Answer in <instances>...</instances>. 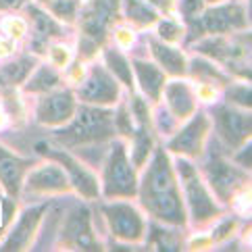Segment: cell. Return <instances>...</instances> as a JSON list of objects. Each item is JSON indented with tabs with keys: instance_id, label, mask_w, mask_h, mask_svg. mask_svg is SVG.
<instances>
[{
	"instance_id": "7c38bea8",
	"label": "cell",
	"mask_w": 252,
	"mask_h": 252,
	"mask_svg": "<svg viewBox=\"0 0 252 252\" xmlns=\"http://www.w3.org/2000/svg\"><path fill=\"white\" fill-rule=\"evenodd\" d=\"M113 13V0H94L92 6L88 8V13L84 15V30L92 38H102V33L106 30V23L111 19Z\"/></svg>"
},
{
	"instance_id": "ba28073f",
	"label": "cell",
	"mask_w": 252,
	"mask_h": 252,
	"mask_svg": "<svg viewBox=\"0 0 252 252\" xmlns=\"http://www.w3.org/2000/svg\"><path fill=\"white\" fill-rule=\"evenodd\" d=\"M244 11L238 4L217 6L204 15V28L211 33H225L233 28H244Z\"/></svg>"
},
{
	"instance_id": "52a82bcc",
	"label": "cell",
	"mask_w": 252,
	"mask_h": 252,
	"mask_svg": "<svg viewBox=\"0 0 252 252\" xmlns=\"http://www.w3.org/2000/svg\"><path fill=\"white\" fill-rule=\"evenodd\" d=\"M219 121V131L221 136L227 140L229 146H238L250 136V117L244 113L231 111V109H221L217 115Z\"/></svg>"
},
{
	"instance_id": "d590c367",
	"label": "cell",
	"mask_w": 252,
	"mask_h": 252,
	"mask_svg": "<svg viewBox=\"0 0 252 252\" xmlns=\"http://www.w3.org/2000/svg\"><path fill=\"white\" fill-rule=\"evenodd\" d=\"M4 123H6V117H4V113H2V111H0V127H2Z\"/></svg>"
},
{
	"instance_id": "d6a6232c",
	"label": "cell",
	"mask_w": 252,
	"mask_h": 252,
	"mask_svg": "<svg viewBox=\"0 0 252 252\" xmlns=\"http://www.w3.org/2000/svg\"><path fill=\"white\" fill-rule=\"evenodd\" d=\"M15 44L11 38H0V57H8L13 52Z\"/></svg>"
},
{
	"instance_id": "cb8c5ba5",
	"label": "cell",
	"mask_w": 252,
	"mask_h": 252,
	"mask_svg": "<svg viewBox=\"0 0 252 252\" xmlns=\"http://www.w3.org/2000/svg\"><path fill=\"white\" fill-rule=\"evenodd\" d=\"M44 2H46L50 11L57 17H61V19L71 21L75 17V11H77L75 0H44Z\"/></svg>"
},
{
	"instance_id": "4fadbf2b",
	"label": "cell",
	"mask_w": 252,
	"mask_h": 252,
	"mask_svg": "<svg viewBox=\"0 0 252 252\" xmlns=\"http://www.w3.org/2000/svg\"><path fill=\"white\" fill-rule=\"evenodd\" d=\"M67 238L73 242L75 246H82L86 250H92L96 248V242H94V236L90 231V219H88V213L82 211V213H75L73 217L67 221Z\"/></svg>"
},
{
	"instance_id": "83f0119b",
	"label": "cell",
	"mask_w": 252,
	"mask_h": 252,
	"mask_svg": "<svg viewBox=\"0 0 252 252\" xmlns=\"http://www.w3.org/2000/svg\"><path fill=\"white\" fill-rule=\"evenodd\" d=\"M182 28H177L175 23H171V21H163L158 25V35L163 38L165 42H177L179 38H182Z\"/></svg>"
},
{
	"instance_id": "1f68e13d",
	"label": "cell",
	"mask_w": 252,
	"mask_h": 252,
	"mask_svg": "<svg viewBox=\"0 0 252 252\" xmlns=\"http://www.w3.org/2000/svg\"><path fill=\"white\" fill-rule=\"evenodd\" d=\"M117 44H119V46H131V42H133V33H131V30H119L117 32Z\"/></svg>"
},
{
	"instance_id": "9a60e30c",
	"label": "cell",
	"mask_w": 252,
	"mask_h": 252,
	"mask_svg": "<svg viewBox=\"0 0 252 252\" xmlns=\"http://www.w3.org/2000/svg\"><path fill=\"white\" fill-rule=\"evenodd\" d=\"M59 158L63 160V165H65V167L69 169V173H71V182H73V184L77 186V190L82 192L84 196H88V198L96 196V192H98L96 179H94L92 175H90L84 167H79V165H77L71 157H67V155H59Z\"/></svg>"
},
{
	"instance_id": "603a6c76",
	"label": "cell",
	"mask_w": 252,
	"mask_h": 252,
	"mask_svg": "<svg viewBox=\"0 0 252 252\" xmlns=\"http://www.w3.org/2000/svg\"><path fill=\"white\" fill-rule=\"evenodd\" d=\"M57 82H59V75L55 71L50 67H42V69H38V73L32 77L28 90H33V92H46L48 88L57 86Z\"/></svg>"
},
{
	"instance_id": "d4e9b609",
	"label": "cell",
	"mask_w": 252,
	"mask_h": 252,
	"mask_svg": "<svg viewBox=\"0 0 252 252\" xmlns=\"http://www.w3.org/2000/svg\"><path fill=\"white\" fill-rule=\"evenodd\" d=\"M32 13H33V19H35V32H38V38H48V35L59 33V28L46 13L38 11V8H32Z\"/></svg>"
},
{
	"instance_id": "4dcf8cb0",
	"label": "cell",
	"mask_w": 252,
	"mask_h": 252,
	"mask_svg": "<svg viewBox=\"0 0 252 252\" xmlns=\"http://www.w3.org/2000/svg\"><path fill=\"white\" fill-rule=\"evenodd\" d=\"M179 6H182V11L188 17H194V15H198L202 11V0H182Z\"/></svg>"
},
{
	"instance_id": "44dd1931",
	"label": "cell",
	"mask_w": 252,
	"mask_h": 252,
	"mask_svg": "<svg viewBox=\"0 0 252 252\" xmlns=\"http://www.w3.org/2000/svg\"><path fill=\"white\" fill-rule=\"evenodd\" d=\"M125 13H127L131 21H136L140 25H150L157 19V13L144 0H125Z\"/></svg>"
},
{
	"instance_id": "7a4b0ae2",
	"label": "cell",
	"mask_w": 252,
	"mask_h": 252,
	"mask_svg": "<svg viewBox=\"0 0 252 252\" xmlns=\"http://www.w3.org/2000/svg\"><path fill=\"white\" fill-rule=\"evenodd\" d=\"M109 129H111V113L86 106V109L77 113L73 125L67 129V136H71L77 142H86L106 136Z\"/></svg>"
},
{
	"instance_id": "484cf974",
	"label": "cell",
	"mask_w": 252,
	"mask_h": 252,
	"mask_svg": "<svg viewBox=\"0 0 252 252\" xmlns=\"http://www.w3.org/2000/svg\"><path fill=\"white\" fill-rule=\"evenodd\" d=\"M30 61L28 59H23L19 63H13V65H8L2 69V77L6 79L8 84H17V82H21V79L28 75V71H30Z\"/></svg>"
},
{
	"instance_id": "ac0fdd59",
	"label": "cell",
	"mask_w": 252,
	"mask_h": 252,
	"mask_svg": "<svg viewBox=\"0 0 252 252\" xmlns=\"http://www.w3.org/2000/svg\"><path fill=\"white\" fill-rule=\"evenodd\" d=\"M152 52H155L157 61L163 65L169 73L179 75L186 71V59L179 50L167 46V44H158V42H152Z\"/></svg>"
},
{
	"instance_id": "9c48e42d",
	"label": "cell",
	"mask_w": 252,
	"mask_h": 252,
	"mask_svg": "<svg viewBox=\"0 0 252 252\" xmlns=\"http://www.w3.org/2000/svg\"><path fill=\"white\" fill-rule=\"evenodd\" d=\"M165 192H175V182H173V173L167 163V157L163 152H158L155 163H152L148 175H146V188H144V198L157 196V194H165Z\"/></svg>"
},
{
	"instance_id": "e0dca14e",
	"label": "cell",
	"mask_w": 252,
	"mask_h": 252,
	"mask_svg": "<svg viewBox=\"0 0 252 252\" xmlns=\"http://www.w3.org/2000/svg\"><path fill=\"white\" fill-rule=\"evenodd\" d=\"M136 73H138V79L144 88V92L150 94L152 98H158L160 90L165 86V75L163 71L157 69L155 65H150V63H136Z\"/></svg>"
},
{
	"instance_id": "f1b7e54d",
	"label": "cell",
	"mask_w": 252,
	"mask_h": 252,
	"mask_svg": "<svg viewBox=\"0 0 252 252\" xmlns=\"http://www.w3.org/2000/svg\"><path fill=\"white\" fill-rule=\"evenodd\" d=\"M71 61V50L67 46H52L50 48V63L55 67H67Z\"/></svg>"
},
{
	"instance_id": "836d02e7",
	"label": "cell",
	"mask_w": 252,
	"mask_h": 252,
	"mask_svg": "<svg viewBox=\"0 0 252 252\" xmlns=\"http://www.w3.org/2000/svg\"><path fill=\"white\" fill-rule=\"evenodd\" d=\"M146 2L163 8V11H171V6H173V0H146Z\"/></svg>"
},
{
	"instance_id": "277c9868",
	"label": "cell",
	"mask_w": 252,
	"mask_h": 252,
	"mask_svg": "<svg viewBox=\"0 0 252 252\" xmlns=\"http://www.w3.org/2000/svg\"><path fill=\"white\" fill-rule=\"evenodd\" d=\"M79 96L82 100L88 102H98V104H106V102H115L119 96V88H117L115 79L106 73L104 69H94L90 77L79 86Z\"/></svg>"
},
{
	"instance_id": "30bf717a",
	"label": "cell",
	"mask_w": 252,
	"mask_h": 252,
	"mask_svg": "<svg viewBox=\"0 0 252 252\" xmlns=\"http://www.w3.org/2000/svg\"><path fill=\"white\" fill-rule=\"evenodd\" d=\"M209 129V121L204 115H198L179 136L171 142V150L184 152V155H198L202 150V140Z\"/></svg>"
},
{
	"instance_id": "4316f807",
	"label": "cell",
	"mask_w": 252,
	"mask_h": 252,
	"mask_svg": "<svg viewBox=\"0 0 252 252\" xmlns=\"http://www.w3.org/2000/svg\"><path fill=\"white\" fill-rule=\"evenodd\" d=\"M2 30L11 35V38H21L28 28H25V21L19 19V17H8V19L2 21Z\"/></svg>"
},
{
	"instance_id": "7402d4cb",
	"label": "cell",
	"mask_w": 252,
	"mask_h": 252,
	"mask_svg": "<svg viewBox=\"0 0 252 252\" xmlns=\"http://www.w3.org/2000/svg\"><path fill=\"white\" fill-rule=\"evenodd\" d=\"M106 65L111 67L115 77H119L123 84H127V86L131 84V65L119 55V52H115V50L106 52Z\"/></svg>"
},
{
	"instance_id": "2e32d148",
	"label": "cell",
	"mask_w": 252,
	"mask_h": 252,
	"mask_svg": "<svg viewBox=\"0 0 252 252\" xmlns=\"http://www.w3.org/2000/svg\"><path fill=\"white\" fill-rule=\"evenodd\" d=\"M23 175V163L17 157L8 155L6 150L0 148V179L11 192H17V188L21 184Z\"/></svg>"
},
{
	"instance_id": "ffe728a7",
	"label": "cell",
	"mask_w": 252,
	"mask_h": 252,
	"mask_svg": "<svg viewBox=\"0 0 252 252\" xmlns=\"http://www.w3.org/2000/svg\"><path fill=\"white\" fill-rule=\"evenodd\" d=\"M40 219V211H30L25 213V217L19 221V225H17V229L11 238H8V242L4 244L6 250H19L21 246H25L32 238V233L35 229V223H38Z\"/></svg>"
},
{
	"instance_id": "d6986e66",
	"label": "cell",
	"mask_w": 252,
	"mask_h": 252,
	"mask_svg": "<svg viewBox=\"0 0 252 252\" xmlns=\"http://www.w3.org/2000/svg\"><path fill=\"white\" fill-rule=\"evenodd\" d=\"M209 177H211V182L215 186V190H217L219 194H229L231 192V188L238 184V171L229 167V165H225V163H211L209 167Z\"/></svg>"
},
{
	"instance_id": "e575fe53",
	"label": "cell",
	"mask_w": 252,
	"mask_h": 252,
	"mask_svg": "<svg viewBox=\"0 0 252 252\" xmlns=\"http://www.w3.org/2000/svg\"><path fill=\"white\" fill-rule=\"evenodd\" d=\"M25 0H0V8H17L21 6Z\"/></svg>"
},
{
	"instance_id": "6da1fadb",
	"label": "cell",
	"mask_w": 252,
	"mask_h": 252,
	"mask_svg": "<svg viewBox=\"0 0 252 252\" xmlns=\"http://www.w3.org/2000/svg\"><path fill=\"white\" fill-rule=\"evenodd\" d=\"M136 190V175L127 160L123 146H117L106 165V194L109 196H131Z\"/></svg>"
},
{
	"instance_id": "3957f363",
	"label": "cell",
	"mask_w": 252,
	"mask_h": 252,
	"mask_svg": "<svg viewBox=\"0 0 252 252\" xmlns=\"http://www.w3.org/2000/svg\"><path fill=\"white\" fill-rule=\"evenodd\" d=\"M179 171L184 177V186H186V196L190 202V209L194 213L196 219H209L211 215H215V204L211 200V196L206 194L204 186L200 184V179H196L194 169L188 163H179Z\"/></svg>"
},
{
	"instance_id": "f546056e",
	"label": "cell",
	"mask_w": 252,
	"mask_h": 252,
	"mask_svg": "<svg viewBox=\"0 0 252 252\" xmlns=\"http://www.w3.org/2000/svg\"><path fill=\"white\" fill-rule=\"evenodd\" d=\"M148 150H150V138L148 136H140L138 142H136V150H133V158H136L138 165L144 163V158L148 157Z\"/></svg>"
},
{
	"instance_id": "5b68a950",
	"label": "cell",
	"mask_w": 252,
	"mask_h": 252,
	"mask_svg": "<svg viewBox=\"0 0 252 252\" xmlns=\"http://www.w3.org/2000/svg\"><path fill=\"white\" fill-rule=\"evenodd\" d=\"M75 102L69 92H57L46 96L38 106V119L46 125H59L65 123L73 117Z\"/></svg>"
},
{
	"instance_id": "8d00e7d4",
	"label": "cell",
	"mask_w": 252,
	"mask_h": 252,
	"mask_svg": "<svg viewBox=\"0 0 252 252\" xmlns=\"http://www.w3.org/2000/svg\"><path fill=\"white\" fill-rule=\"evenodd\" d=\"M0 215H2V211H0ZM0 221H2V217H0Z\"/></svg>"
},
{
	"instance_id": "8992f818",
	"label": "cell",
	"mask_w": 252,
	"mask_h": 252,
	"mask_svg": "<svg viewBox=\"0 0 252 252\" xmlns=\"http://www.w3.org/2000/svg\"><path fill=\"white\" fill-rule=\"evenodd\" d=\"M109 221L111 229L117 238L123 240H138L144 231L142 217L136 209H131L127 204H117L109 211Z\"/></svg>"
},
{
	"instance_id": "5bb4252c",
	"label": "cell",
	"mask_w": 252,
	"mask_h": 252,
	"mask_svg": "<svg viewBox=\"0 0 252 252\" xmlns=\"http://www.w3.org/2000/svg\"><path fill=\"white\" fill-rule=\"evenodd\" d=\"M165 94H167L169 106L173 109V113H175L177 117L186 119V117H190V115L194 113V96H192L190 90H188L186 84H182V82L169 84V86L165 88Z\"/></svg>"
},
{
	"instance_id": "8fae6325",
	"label": "cell",
	"mask_w": 252,
	"mask_h": 252,
	"mask_svg": "<svg viewBox=\"0 0 252 252\" xmlns=\"http://www.w3.org/2000/svg\"><path fill=\"white\" fill-rule=\"evenodd\" d=\"M30 190L35 192H59V190H65L67 188V177L65 173L55 167V165H46V167H40L38 171H33L30 175V182H28Z\"/></svg>"
}]
</instances>
